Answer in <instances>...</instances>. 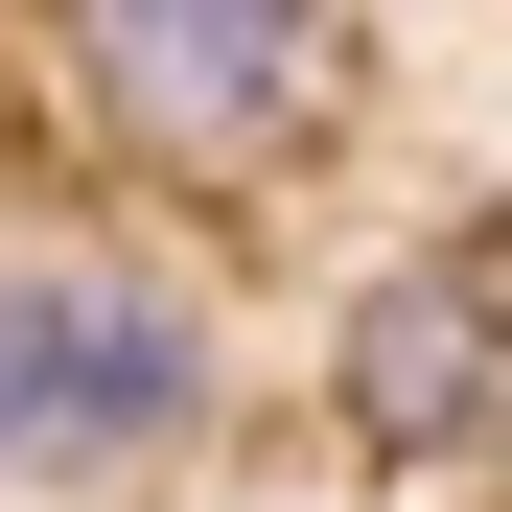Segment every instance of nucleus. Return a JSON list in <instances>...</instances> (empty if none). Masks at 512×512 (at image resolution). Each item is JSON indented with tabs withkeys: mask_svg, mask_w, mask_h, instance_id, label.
Here are the masks:
<instances>
[{
	"mask_svg": "<svg viewBox=\"0 0 512 512\" xmlns=\"http://www.w3.org/2000/svg\"><path fill=\"white\" fill-rule=\"evenodd\" d=\"M70 140L140 187H280L350 140V24L326 0H70Z\"/></svg>",
	"mask_w": 512,
	"mask_h": 512,
	"instance_id": "obj_1",
	"label": "nucleus"
},
{
	"mask_svg": "<svg viewBox=\"0 0 512 512\" xmlns=\"http://www.w3.org/2000/svg\"><path fill=\"white\" fill-rule=\"evenodd\" d=\"M210 419V303L140 256H24L0 280V489H117Z\"/></svg>",
	"mask_w": 512,
	"mask_h": 512,
	"instance_id": "obj_2",
	"label": "nucleus"
},
{
	"mask_svg": "<svg viewBox=\"0 0 512 512\" xmlns=\"http://www.w3.org/2000/svg\"><path fill=\"white\" fill-rule=\"evenodd\" d=\"M326 419H350L373 466H419V489H512V210L419 233L396 280L350 303V350H326Z\"/></svg>",
	"mask_w": 512,
	"mask_h": 512,
	"instance_id": "obj_3",
	"label": "nucleus"
}]
</instances>
